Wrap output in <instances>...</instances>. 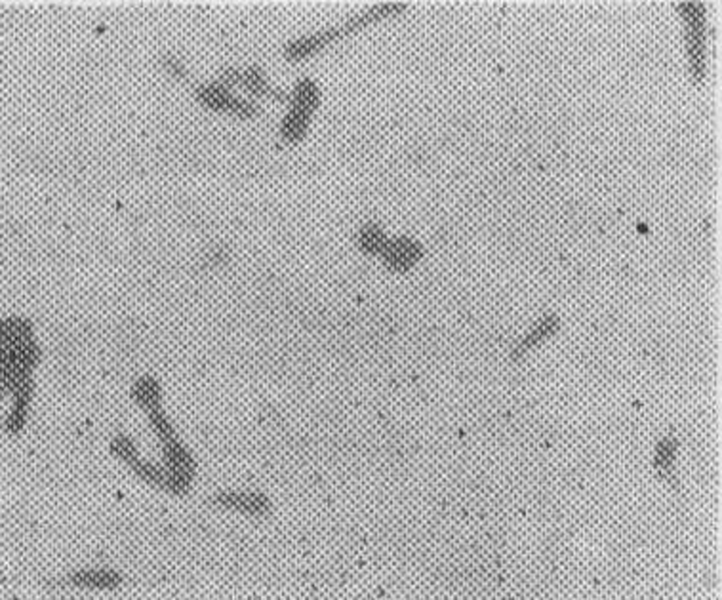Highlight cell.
Here are the masks:
<instances>
[{
  "label": "cell",
  "mask_w": 722,
  "mask_h": 600,
  "mask_svg": "<svg viewBox=\"0 0 722 600\" xmlns=\"http://www.w3.org/2000/svg\"><path fill=\"white\" fill-rule=\"evenodd\" d=\"M676 8L686 24L688 71L699 84L706 78V8L699 3H681Z\"/></svg>",
  "instance_id": "cell-1"
},
{
  "label": "cell",
  "mask_w": 722,
  "mask_h": 600,
  "mask_svg": "<svg viewBox=\"0 0 722 600\" xmlns=\"http://www.w3.org/2000/svg\"><path fill=\"white\" fill-rule=\"evenodd\" d=\"M197 101L208 111L227 113L239 119H252L260 113V107L252 99L237 98L231 90L223 88L216 80L210 84H202L195 92Z\"/></svg>",
  "instance_id": "cell-2"
},
{
  "label": "cell",
  "mask_w": 722,
  "mask_h": 600,
  "mask_svg": "<svg viewBox=\"0 0 722 600\" xmlns=\"http://www.w3.org/2000/svg\"><path fill=\"white\" fill-rule=\"evenodd\" d=\"M210 503L214 507L256 519L267 517L273 511V503L265 494L250 490H222L210 498Z\"/></svg>",
  "instance_id": "cell-3"
},
{
  "label": "cell",
  "mask_w": 722,
  "mask_h": 600,
  "mask_svg": "<svg viewBox=\"0 0 722 600\" xmlns=\"http://www.w3.org/2000/svg\"><path fill=\"white\" fill-rule=\"evenodd\" d=\"M678 450H681V440L675 431H669L662 439H657L652 460L654 477L675 491L681 490V477L676 471Z\"/></svg>",
  "instance_id": "cell-4"
},
{
  "label": "cell",
  "mask_w": 722,
  "mask_h": 600,
  "mask_svg": "<svg viewBox=\"0 0 722 600\" xmlns=\"http://www.w3.org/2000/svg\"><path fill=\"white\" fill-rule=\"evenodd\" d=\"M57 585L80 591H117L124 585V575L113 568H80L61 577Z\"/></svg>",
  "instance_id": "cell-5"
},
{
  "label": "cell",
  "mask_w": 722,
  "mask_h": 600,
  "mask_svg": "<svg viewBox=\"0 0 722 600\" xmlns=\"http://www.w3.org/2000/svg\"><path fill=\"white\" fill-rule=\"evenodd\" d=\"M35 395V381L33 378H27L26 381H21L17 388L12 391V406L5 418V433L8 437H19L26 431L27 421H29V410L31 402Z\"/></svg>",
  "instance_id": "cell-6"
},
{
  "label": "cell",
  "mask_w": 722,
  "mask_h": 600,
  "mask_svg": "<svg viewBox=\"0 0 722 600\" xmlns=\"http://www.w3.org/2000/svg\"><path fill=\"white\" fill-rule=\"evenodd\" d=\"M559 330H561V316L557 313L543 315L538 323L515 343V347L511 349V360L513 362L522 360L528 353H532L534 349L543 346V343L553 337Z\"/></svg>",
  "instance_id": "cell-7"
},
{
  "label": "cell",
  "mask_w": 722,
  "mask_h": 600,
  "mask_svg": "<svg viewBox=\"0 0 722 600\" xmlns=\"http://www.w3.org/2000/svg\"><path fill=\"white\" fill-rule=\"evenodd\" d=\"M423 257V246L412 239L400 237L397 241H389L387 248L381 253L386 267L393 273L410 271Z\"/></svg>",
  "instance_id": "cell-8"
},
{
  "label": "cell",
  "mask_w": 722,
  "mask_h": 600,
  "mask_svg": "<svg viewBox=\"0 0 722 600\" xmlns=\"http://www.w3.org/2000/svg\"><path fill=\"white\" fill-rule=\"evenodd\" d=\"M162 444V465L176 473L178 477L195 482L197 477V461L193 454L189 452L187 446L180 440V437L160 442Z\"/></svg>",
  "instance_id": "cell-9"
},
{
  "label": "cell",
  "mask_w": 722,
  "mask_h": 600,
  "mask_svg": "<svg viewBox=\"0 0 722 600\" xmlns=\"http://www.w3.org/2000/svg\"><path fill=\"white\" fill-rule=\"evenodd\" d=\"M342 36H344L342 29L337 27V29H328V31H323V33H315V35H309V36H304V38H297V40L292 42V45L286 47L284 57L288 61H292V63L304 61V59H307L311 56L318 54L321 50L328 48L330 45H334L337 38H342Z\"/></svg>",
  "instance_id": "cell-10"
},
{
  "label": "cell",
  "mask_w": 722,
  "mask_h": 600,
  "mask_svg": "<svg viewBox=\"0 0 722 600\" xmlns=\"http://www.w3.org/2000/svg\"><path fill=\"white\" fill-rule=\"evenodd\" d=\"M132 398L139 409L149 414L162 409V388L153 376H141L132 385Z\"/></svg>",
  "instance_id": "cell-11"
},
{
  "label": "cell",
  "mask_w": 722,
  "mask_h": 600,
  "mask_svg": "<svg viewBox=\"0 0 722 600\" xmlns=\"http://www.w3.org/2000/svg\"><path fill=\"white\" fill-rule=\"evenodd\" d=\"M405 8H407V5H402V3L377 5V6H372L370 10L363 12L360 16L349 19L347 24L339 27V29H342V35H344V36H349V35H353V33H356V31H360V29H365V27H368V26H372V24H377V21H384V19H387V17H391V16H395V14H398V12H402Z\"/></svg>",
  "instance_id": "cell-12"
},
{
  "label": "cell",
  "mask_w": 722,
  "mask_h": 600,
  "mask_svg": "<svg viewBox=\"0 0 722 600\" xmlns=\"http://www.w3.org/2000/svg\"><path fill=\"white\" fill-rule=\"evenodd\" d=\"M33 337V323L24 316H6L0 318V347L21 343Z\"/></svg>",
  "instance_id": "cell-13"
},
{
  "label": "cell",
  "mask_w": 722,
  "mask_h": 600,
  "mask_svg": "<svg viewBox=\"0 0 722 600\" xmlns=\"http://www.w3.org/2000/svg\"><path fill=\"white\" fill-rule=\"evenodd\" d=\"M288 103H290V107H294V109H300V111L313 115L318 109V103H321V92H318V86L309 78H304L302 82H297V86L290 94Z\"/></svg>",
  "instance_id": "cell-14"
},
{
  "label": "cell",
  "mask_w": 722,
  "mask_h": 600,
  "mask_svg": "<svg viewBox=\"0 0 722 600\" xmlns=\"http://www.w3.org/2000/svg\"><path fill=\"white\" fill-rule=\"evenodd\" d=\"M311 117H313V115H309V113H305V111H300V109H294V107H290V111H288V115L284 117L283 126H281V136H283V140H284L286 143H300V141L305 138V134H307V128H309Z\"/></svg>",
  "instance_id": "cell-15"
},
{
  "label": "cell",
  "mask_w": 722,
  "mask_h": 600,
  "mask_svg": "<svg viewBox=\"0 0 722 600\" xmlns=\"http://www.w3.org/2000/svg\"><path fill=\"white\" fill-rule=\"evenodd\" d=\"M356 244L365 253L381 257V253H384V250L389 244V239H387V234L381 231L379 225L366 223L356 234Z\"/></svg>",
  "instance_id": "cell-16"
},
{
  "label": "cell",
  "mask_w": 722,
  "mask_h": 600,
  "mask_svg": "<svg viewBox=\"0 0 722 600\" xmlns=\"http://www.w3.org/2000/svg\"><path fill=\"white\" fill-rule=\"evenodd\" d=\"M132 473L143 481L149 486H155L162 491H166V484H168V469L164 465L153 463V461H147L143 458H139L134 465H130Z\"/></svg>",
  "instance_id": "cell-17"
},
{
  "label": "cell",
  "mask_w": 722,
  "mask_h": 600,
  "mask_svg": "<svg viewBox=\"0 0 722 600\" xmlns=\"http://www.w3.org/2000/svg\"><path fill=\"white\" fill-rule=\"evenodd\" d=\"M241 86L244 88V92L252 98H273L274 88L269 84L265 73L260 67H248L246 71H242V80Z\"/></svg>",
  "instance_id": "cell-18"
},
{
  "label": "cell",
  "mask_w": 722,
  "mask_h": 600,
  "mask_svg": "<svg viewBox=\"0 0 722 600\" xmlns=\"http://www.w3.org/2000/svg\"><path fill=\"white\" fill-rule=\"evenodd\" d=\"M109 452H111L113 458H117L119 461L126 463L129 467L134 465L139 460V450H138L134 439L129 437V435H124V433H119V435H115L111 439Z\"/></svg>",
  "instance_id": "cell-19"
},
{
  "label": "cell",
  "mask_w": 722,
  "mask_h": 600,
  "mask_svg": "<svg viewBox=\"0 0 722 600\" xmlns=\"http://www.w3.org/2000/svg\"><path fill=\"white\" fill-rule=\"evenodd\" d=\"M147 418H149V425H151L153 433L157 435V439H159L160 442L172 440V439L178 437L176 429H174V423L170 421V418H168V414L164 412V409H159V410H155V412H149Z\"/></svg>",
  "instance_id": "cell-20"
},
{
  "label": "cell",
  "mask_w": 722,
  "mask_h": 600,
  "mask_svg": "<svg viewBox=\"0 0 722 600\" xmlns=\"http://www.w3.org/2000/svg\"><path fill=\"white\" fill-rule=\"evenodd\" d=\"M160 66H162V69L168 73L170 78L180 80V82H187V80H189V71H187L185 63H183L180 57H176V56H172V54H168V56L162 57Z\"/></svg>",
  "instance_id": "cell-21"
},
{
  "label": "cell",
  "mask_w": 722,
  "mask_h": 600,
  "mask_svg": "<svg viewBox=\"0 0 722 600\" xmlns=\"http://www.w3.org/2000/svg\"><path fill=\"white\" fill-rule=\"evenodd\" d=\"M6 397H8V393H6L3 388H0V400H5Z\"/></svg>",
  "instance_id": "cell-22"
},
{
  "label": "cell",
  "mask_w": 722,
  "mask_h": 600,
  "mask_svg": "<svg viewBox=\"0 0 722 600\" xmlns=\"http://www.w3.org/2000/svg\"><path fill=\"white\" fill-rule=\"evenodd\" d=\"M3 347H5V346H3Z\"/></svg>",
  "instance_id": "cell-23"
}]
</instances>
